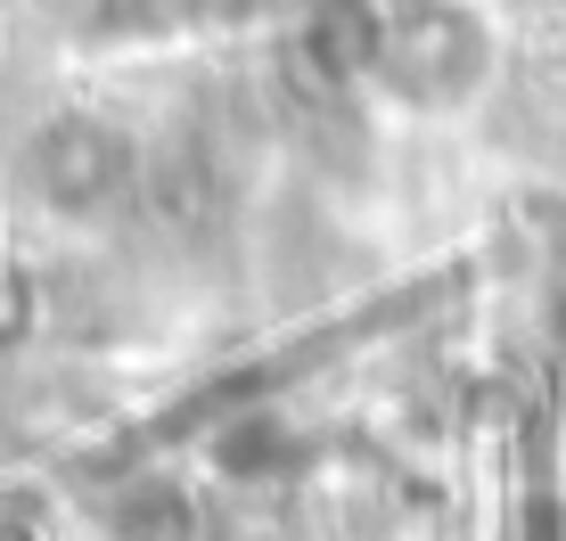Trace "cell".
<instances>
[{
  "label": "cell",
  "instance_id": "1",
  "mask_svg": "<svg viewBox=\"0 0 566 541\" xmlns=\"http://www.w3.org/2000/svg\"><path fill=\"white\" fill-rule=\"evenodd\" d=\"M33 181H42L50 205H99L124 181V148L99 124H50L33 140Z\"/></svg>",
  "mask_w": 566,
  "mask_h": 541
}]
</instances>
